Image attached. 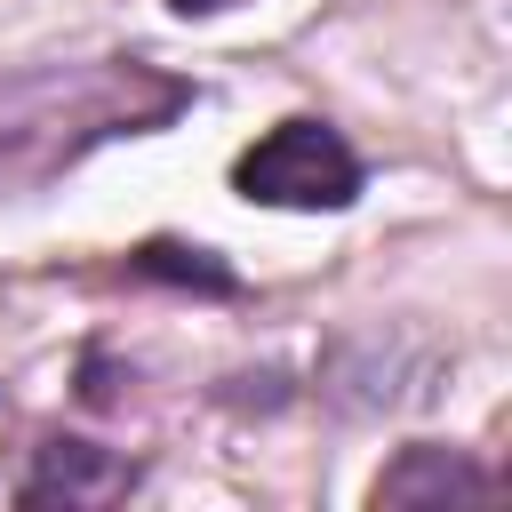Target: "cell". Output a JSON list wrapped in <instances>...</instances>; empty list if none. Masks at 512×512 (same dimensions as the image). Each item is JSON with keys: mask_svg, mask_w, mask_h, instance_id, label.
<instances>
[{"mask_svg": "<svg viewBox=\"0 0 512 512\" xmlns=\"http://www.w3.org/2000/svg\"><path fill=\"white\" fill-rule=\"evenodd\" d=\"M192 104V80L144 56L0 72V192H40L112 136H152Z\"/></svg>", "mask_w": 512, "mask_h": 512, "instance_id": "1", "label": "cell"}, {"mask_svg": "<svg viewBox=\"0 0 512 512\" xmlns=\"http://www.w3.org/2000/svg\"><path fill=\"white\" fill-rule=\"evenodd\" d=\"M136 280H176V288H208V296H240V280L208 256V248H184V240H144L128 256Z\"/></svg>", "mask_w": 512, "mask_h": 512, "instance_id": "5", "label": "cell"}, {"mask_svg": "<svg viewBox=\"0 0 512 512\" xmlns=\"http://www.w3.org/2000/svg\"><path fill=\"white\" fill-rule=\"evenodd\" d=\"M360 184V152L328 120H280L232 160V192L264 208H352Z\"/></svg>", "mask_w": 512, "mask_h": 512, "instance_id": "2", "label": "cell"}, {"mask_svg": "<svg viewBox=\"0 0 512 512\" xmlns=\"http://www.w3.org/2000/svg\"><path fill=\"white\" fill-rule=\"evenodd\" d=\"M136 480H144V472H136L128 456L96 448V440H40L32 472L16 480V504H112V496H128Z\"/></svg>", "mask_w": 512, "mask_h": 512, "instance_id": "3", "label": "cell"}, {"mask_svg": "<svg viewBox=\"0 0 512 512\" xmlns=\"http://www.w3.org/2000/svg\"><path fill=\"white\" fill-rule=\"evenodd\" d=\"M480 496H496V472L472 464L464 448H432V440L400 448L376 472V504H480Z\"/></svg>", "mask_w": 512, "mask_h": 512, "instance_id": "4", "label": "cell"}, {"mask_svg": "<svg viewBox=\"0 0 512 512\" xmlns=\"http://www.w3.org/2000/svg\"><path fill=\"white\" fill-rule=\"evenodd\" d=\"M168 8H176V16H216L224 0H168Z\"/></svg>", "mask_w": 512, "mask_h": 512, "instance_id": "6", "label": "cell"}]
</instances>
